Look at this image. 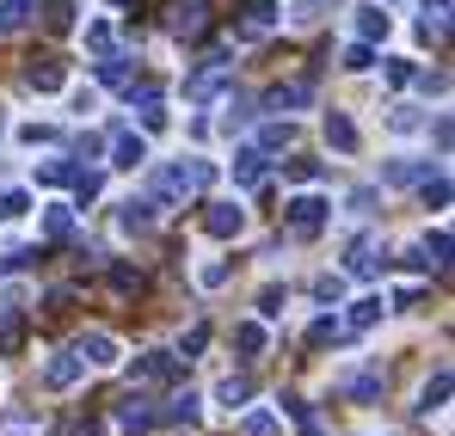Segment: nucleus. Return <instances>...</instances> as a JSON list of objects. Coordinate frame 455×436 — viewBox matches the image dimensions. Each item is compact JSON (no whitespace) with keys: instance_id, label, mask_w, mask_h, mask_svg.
<instances>
[{"instance_id":"a19ab883","label":"nucleus","mask_w":455,"mask_h":436,"mask_svg":"<svg viewBox=\"0 0 455 436\" xmlns=\"http://www.w3.org/2000/svg\"><path fill=\"white\" fill-rule=\"evenodd\" d=\"M234 123H252V99H228V130Z\"/></svg>"},{"instance_id":"7ed1b4c3","label":"nucleus","mask_w":455,"mask_h":436,"mask_svg":"<svg viewBox=\"0 0 455 436\" xmlns=\"http://www.w3.org/2000/svg\"><path fill=\"white\" fill-rule=\"evenodd\" d=\"M204 227H210L216 240H234V234L246 227V210H240V203H204Z\"/></svg>"},{"instance_id":"393cba45","label":"nucleus","mask_w":455,"mask_h":436,"mask_svg":"<svg viewBox=\"0 0 455 436\" xmlns=\"http://www.w3.org/2000/svg\"><path fill=\"white\" fill-rule=\"evenodd\" d=\"M376 320H381V295H363V301L351 307V332H370Z\"/></svg>"},{"instance_id":"58836bf2","label":"nucleus","mask_w":455,"mask_h":436,"mask_svg":"<svg viewBox=\"0 0 455 436\" xmlns=\"http://www.w3.org/2000/svg\"><path fill=\"white\" fill-rule=\"evenodd\" d=\"M204 345H210V326H191V332H185V345H179V357H197Z\"/></svg>"},{"instance_id":"4468645a","label":"nucleus","mask_w":455,"mask_h":436,"mask_svg":"<svg viewBox=\"0 0 455 436\" xmlns=\"http://www.w3.org/2000/svg\"><path fill=\"white\" fill-rule=\"evenodd\" d=\"M387 31H394V19H387L381 6H357V37H363V44H376Z\"/></svg>"},{"instance_id":"8fccbe9b","label":"nucleus","mask_w":455,"mask_h":436,"mask_svg":"<svg viewBox=\"0 0 455 436\" xmlns=\"http://www.w3.org/2000/svg\"><path fill=\"white\" fill-rule=\"evenodd\" d=\"M68 436H99V424H92V418H75V424H68Z\"/></svg>"},{"instance_id":"f3484780","label":"nucleus","mask_w":455,"mask_h":436,"mask_svg":"<svg viewBox=\"0 0 455 436\" xmlns=\"http://www.w3.org/2000/svg\"><path fill=\"white\" fill-rule=\"evenodd\" d=\"M307 99H314V80H290V86L271 92V111H296V105H307Z\"/></svg>"},{"instance_id":"1a4fd4ad","label":"nucleus","mask_w":455,"mask_h":436,"mask_svg":"<svg viewBox=\"0 0 455 436\" xmlns=\"http://www.w3.org/2000/svg\"><path fill=\"white\" fill-rule=\"evenodd\" d=\"M19 338H25V313H19V301H6L0 307V357H12Z\"/></svg>"},{"instance_id":"de8ad7c7","label":"nucleus","mask_w":455,"mask_h":436,"mask_svg":"<svg viewBox=\"0 0 455 436\" xmlns=\"http://www.w3.org/2000/svg\"><path fill=\"white\" fill-rule=\"evenodd\" d=\"M228 283V265H204V289H222Z\"/></svg>"},{"instance_id":"423d86ee","label":"nucleus","mask_w":455,"mask_h":436,"mask_svg":"<svg viewBox=\"0 0 455 436\" xmlns=\"http://www.w3.org/2000/svg\"><path fill=\"white\" fill-rule=\"evenodd\" d=\"M80 375H86V357H80V351H62L56 363L44 369V381H50V387H75Z\"/></svg>"},{"instance_id":"a878e982","label":"nucleus","mask_w":455,"mask_h":436,"mask_svg":"<svg viewBox=\"0 0 455 436\" xmlns=\"http://www.w3.org/2000/svg\"><path fill=\"white\" fill-rule=\"evenodd\" d=\"M75 234V210H44V240H68Z\"/></svg>"},{"instance_id":"cd10ccee","label":"nucleus","mask_w":455,"mask_h":436,"mask_svg":"<svg viewBox=\"0 0 455 436\" xmlns=\"http://www.w3.org/2000/svg\"><path fill=\"white\" fill-rule=\"evenodd\" d=\"M234 345H240L246 357H259V351H265V326H252V320H240V326H234Z\"/></svg>"},{"instance_id":"f03ea898","label":"nucleus","mask_w":455,"mask_h":436,"mask_svg":"<svg viewBox=\"0 0 455 436\" xmlns=\"http://www.w3.org/2000/svg\"><path fill=\"white\" fill-rule=\"evenodd\" d=\"M326 210H332L326 197H296V203H283V216H290L296 234H320V227H326Z\"/></svg>"},{"instance_id":"20e7f679","label":"nucleus","mask_w":455,"mask_h":436,"mask_svg":"<svg viewBox=\"0 0 455 436\" xmlns=\"http://www.w3.org/2000/svg\"><path fill=\"white\" fill-rule=\"evenodd\" d=\"M142 160H148V142H142L136 130H117V136H111V166H124V172H136Z\"/></svg>"},{"instance_id":"6e6552de","label":"nucleus","mask_w":455,"mask_h":436,"mask_svg":"<svg viewBox=\"0 0 455 436\" xmlns=\"http://www.w3.org/2000/svg\"><path fill=\"white\" fill-rule=\"evenodd\" d=\"M277 25V0H246V25H240V37H265Z\"/></svg>"},{"instance_id":"4be33fe9","label":"nucleus","mask_w":455,"mask_h":436,"mask_svg":"<svg viewBox=\"0 0 455 436\" xmlns=\"http://www.w3.org/2000/svg\"><path fill=\"white\" fill-rule=\"evenodd\" d=\"M204 25H210L204 6H179V12H172V31H179V37H204Z\"/></svg>"},{"instance_id":"c9c22d12","label":"nucleus","mask_w":455,"mask_h":436,"mask_svg":"<svg viewBox=\"0 0 455 436\" xmlns=\"http://www.w3.org/2000/svg\"><path fill=\"white\" fill-rule=\"evenodd\" d=\"M130 105H136V111H142V105H160V80H136V86H130Z\"/></svg>"},{"instance_id":"2eb2a0df","label":"nucleus","mask_w":455,"mask_h":436,"mask_svg":"<svg viewBox=\"0 0 455 436\" xmlns=\"http://www.w3.org/2000/svg\"><path fill=\"white\" fill-rule=\"evenodd\" d=\"M381 178H387V185H425V178H431V160H394Z\"/></svg>"},{"instance_id":"6ab92c4d","label":"nucleus","mask_w":455,"mask_h":436,"mask_svg":"<svg viewBox=\"0 0 455 436\" xmlns=\"http://www.w3.org/2000/svg\"><path fill=\"white\" fill-rule=\"evenodd\" d=\"M154 424H197V393H179L166 412H154Z\"/></svg>"},{"instance_id":"c85d7f7f","label":"nucleus","mask_w":455,"mask_h":436,"mask_svg":"<svg viewBox=\"0 0 455 436\" xmlns=\"http://www.w3.org/2000/svg\"><path fill=\"white\" fill-rule=\"evenodd\" d=\"M111 289H117V295H136V289H142V271L117 258V265H111Z\"/></svg>"},{"instance_id":"49530a36","label":"nucleus","mask_w":455,"mask_h":436,"mask_svg":"<svg viewBox=\"0 0 455 436\" xmlns=\"http://www.w3.org/2000/svg\"><path fill=\"white\" fill-rule=\"evenodd\" d=\"M259 142H265V147H283V142H290V123H265V136H259Z\"/></svg>"},{"instance_id":"0eeeda50","label":"nucleus","mask_w":455,"mask_h":436,"mask_svg":"<svg viewBox=\"0 0 455 436\" xmlns=\"http://www.w3.org/2000/svg\"><path fill=\"white\" fill-rule=\"evenodd\" d=\"M234 185H246V191L265 185V154H259V147H240V154H234Z\"/></svg>"},{"instance_id":"37998d69","label":"nucleus","mask_w":455,"mask_h":436,"mask_svg":"<svg viewBox=\"0 0 455 436\" xmlns=\"http://www.w3.org/2000/svg\"><path fill=\"white\" fill-rule=\"evenodd\" d=\"M259 313H265V320H277V313H283V289H265V295H259Z\"/></svg>"},{"instance_id":"ddd939ff","label":"nucleus","mask_w":455,"mask_h":436,"mask_svg":"<svg viewBox=\"0 0 455 436\" xmlns=\"http://www.w3.org/2000/svg\"><path fill=\"white\" fill-rule=\"evenodd\" d=\"M75 351L86 357V363H117V338H111V332H86Z\"/></svg>"},{"instance_id":"c756f323","label":"nucleus","mask_w":455,"mask_h":436,"mask_svg":"<svg viewBox=\"0 0 455 436\" xmlns=\"http://www.w3.org/2000/svg\"><path fill=\"white\" fill-rule=\"evenodd\" d=\"M345 393L370 406V400H381V375H351V381H345Z\"/></svg>"},{"instance_id":"79ce46f5","label":"nucleus","mask_w":455,"mask_h":436,"mask_svg":"<svg viewBox=\"0 0 455 436\" xmlns=\"http://www.w3.org/2000/svg\"><path fill=\"white\" fill-rule=\"evenodd\" d=\"M387 123H394V130H400V136H406V130H419V123H425V117H419V111H412V105H400V111H394V117H387Z\"/></svg>"},{"instance_id":"7c9ffc66","label":"nucleus","mask_w":455,"mask_h":436,"mask_svg":"<svg viewBox=\"0 0 455 436\" xmlns=\"http://www.w3.org/2000/svg\"><path fill=\"white\" fill-rule=\"evenodd\" d=\"M283 178H290V185H320V160H290Z\"/></svg>"},{"instance_id":"4c0bfd02","label":"nucleus","mask_w":455,"mask_h":436,"mask_svg":"<svg viewBox=\"0 0 455 436\" xmlns=\"http://www.w3.org/2000/svg\"><path fill=\"white\" fill-rule=\"evenodd\" d=\"M86 50L92 56H111V25H86Z\"/></svg>"},{"instance_id":"dca6fc26","label":"nucleus","mask_w":455,"mask_h":436,"mask_svg":"<svg viewBox=\"0 0 455 436\" xmlns=\"http://www.w3.org/2000/svg\"><path fill=\"white\" fill-rule=\"evenodd\" d=\"M0 436H44V412H0Z\"/></svg>"},{"instance_id":"473e14b6","label":"nucleus","mask_w":455,"mask_h":436,"mask_svg":"<svg viewBox=\"0 0 455 436\" xmlns=\"http://www.w3.org/2000/svg\"><path fill=\"white\" fill-rule=\"evenodd\" d=\"M216 393H222V406H240V400L252 393V381H246V375H228V381L216 387Z\"/></svg>"},{"instance_id":"f704fd0d","label":"nucleus","mask_w":455,"mask_h":436,"mask_svg":"<svg viewBox=\"0 0 455 436\" xmlns=\"http://www.w3.org/2000/svg\"><path fill=\"white\" fill-rule=\"evenodd\" d=\"M75 0H56V6H50V31H75Z\"/></svg>"},{"instance_id":"bb28decb","label":"nucleus","mask_w":455,"mask_h":436,"mask_svg":"<svg viewBox=\"0 0 455 436\" xmlns=\"http://www.w3.org/2000/svg\"><path fill=\"white\" fill-rule=\"evenodd\" d=\"M37 185H75V160H44L37 166Z\"/></svg>"},{"instance_id":"f8f14e48","label":"nucleus","mask_w":455,"mask_h":436,"mask_svg":"<svg viewBox=\"0 0 455 436\" xmlns=\"http://www.w3.org/2000/svg\"><path fill=\"white\" fill-rule=\"evenodd\" d=\"M25 80H31V86H37V92H56V86H62V80H68V74H62V62H56V56H37V62H31V68H25Z\"/></svg>"},{"instance_id":"a211bd4d","label":"nucleus","mask_w":455,"mask_h":436,"mask_svg":"<svg viewBox=\"0 0 455 436\" xmlns=\"http://www.w3.org/2000/svg\"><path fill=\"white\" fill-rule=\"evenodd\" d=\"M345 271H351V277H376V240H351Z\"/></svg>"},{"instance_id":"a18cd8bd","label":"nucleus","mask_w":455,"mask_h":436,"mask_svg":"<svg viewBox=\"0 0 455 436\" xmlns=\"http://www.w3.org/2000/svg\"><path fill=\"white\" fill-rule=\"evenodd\" d=\"M443 19H450V0H425V25H437V31H443Z\"/></svg>"},{"instance_id":"c03bdc74","label":"nucleus","mask_w":455,"mask_h":436,"mask_svg":"<svg viewBox=\"0 0 455 436\" xmlns=\"http://www.w3.org/2000/svg\"><path fill=\"white\" fill-rule=\"evenodd\" d=\"M314 295H320V301H339V295H345V277H320Z\"/></svg>"},{"instance_id":"b1692460","label":"nucleus","mask_w":455,"mask_h":436,"mask_svg":"<svg viewBox=\"0 0 455 436\" xmlns=\"http://www.w3.org/2000/svg\"><path fill=\"white\" fill-rule=\"evenodd\" d=\"M443 400H450V369H437V375L425 381V393H419V406H425V412H437Z\"/></svg>"},{"instance_id":"f257e3e1","label":"nucleus","mask_w":455,"mask_h":436,"mask_svg":"<svg viewBox=\"0 0 455 436\" xmlns=\"http://www.w3.org/2000/svg\"><path fill=\"white\" fill-rule=\"evenodd\" d=\"M210 178H216L210 160H172V166H154L148 172V203L166 210V203H179V197H204Z\"/></svg>"},{"instance_id":"39448f33","label":"nucleus","mask_w":455,"mask_h":436,"mask_svg":"<svg viewBox=\"0 0 455 436\" xmlns=\"http://www.w3.org/2000/svg\"><path fill=\"white\" fill-rule=\"evenodd\" d=\"M117 431H154V406L142 393H124L117 400Z\"/></svg>"},{"instance_id":"aec40b11","label":"nucleus","mask_w":455,"mask_h":436,"mask_svg":"<svg viewBox=\"0 0 455 436\" xmlns=\"http://www.w3.org/2000/svg\"><path fill=\"white\" fill-rule=\"evenodd\" d=\"M31 19H37V0H6L0 6V31H25Z\"/></svg>"},{"instance_id":"5701e85b","label":"nucleus","mask_w":455,"mask_h":436,"mask_svg":"<svg viewBox=\"0 0 455 436\" xmlns=\"http://www.w3.org/2000/svg\"><path fill=\"white\" fill-rule=\"evenodd\" d=\"M339 338H345V326H339V320H332V313H326V320H314V326H307V345H314V351H326V345H339Z\"/></svg>"},{"instance_id":"2f4dec72","label":"nucleus","mask_w":455,"mask_h":436,"mask_svg":"<svg viewBox=\"0 0 455 436\" xmlns=\"http://www.w3.org/2000/svg\"><path fill=\"white\" fill-rule=\"evenodd\" d=\"M345 68H351V74L376 68V50H370V44H363V37H357V44H351V50H345Z\"/></svg>"},{"instance_id":"09e8293b","label":"nucleus","mask_w":455,"mask_h":436,"mask_svg":"<svg viewBox=\"0 0 455 436\" xmlns=\"http://www.w3.org/2000/svg\"><path fill=\"white\" fill-rule=\"evenodd\" d=\"M320 19V0H296V25H314Z\"/></svg>"},{"instance_id":"9b49d317","label":"nucleus","mask_w":455,"mask_h":436,"mask_svg":"<svg viewBox=\"0 0 455 436\" xmlns=\"http://www.w3.org/2000/svg\"><path fill=\"white\" fill-rule=\"evenodd\" d=\"M179 375V357L172 351H148L142 363H136V381H172Z\"/></svg>"},{"instance_id":"9d476101","label":"nucleus","mask_w":455,"mask_h":436,"mask_svg":"<svg viewBox=\"0 0 455 436\" xmlns=\"http://www.w3.org/2000/svg\"><path fill=\"white\" fill-rule=\"evenodd\" d=\"M326 142L339 147V154H357V123L345 111H326Z\"/></svg>"},{"instance_id":"e433bc0d","label":"nucleus","mask_w":455,"mask_h":436,"mask_svg":"<svg viewBox=\"0 0 455 436\" xmlns=\"http://www.w3.org/2000/svg\"><path fill=\"white\" fill-rule=\"evenodd\" d=\"M412 80H419V68H412L406 56H394V62H387V86H412Z\"/></svg>"},{"instance_id":"72a5a7b5","label":"nucleus","mask_w":455,"mask_h":436,"mask_svg":"<svg viewBox=\"0 0 455 436\" xmlns=\"http://www.w3.org/2000/svg\"><path fill=\"white\" fill-rule=\"evenodd\" d=\"M240 436H277V412H252V418L240 424Z\"/></svg>"},{"instance_id":"412c9836","label":"nucleus","mask_w":455,"mask_h":436,"mask_svg":"<svg viewBox=\"0 0 455 436\" xmlns=\"http://www.w3.org/2000/svg\"><path fill=\"white\" fill-rule=\"evenodd\" d=\"M117 227H124V234H148L154 227V203H136V197H130L124 216H117Z\"/></svg>"},{"instance_id":"ea45409f","label":"nucleus","mask_w":455,"mask_h":436,"mask_svg":"<svg viewBox=\"0 0 455 436\" xmlns=\"http://www.w3.org/2000/svg\"><path fill=\"white\" fill-rule=\"evenodd\" d=\"M25 216V191H0V221Z\"/></svg>"}]
</instances>
